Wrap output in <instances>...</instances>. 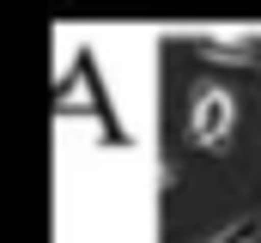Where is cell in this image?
Segmentation results:
<instances>
[{"mask_svg":"<svg viewBox=\"0 0 261 243\" xmlns=\"http://www.w3.org/2000/svg\"><path fill=\"white\" fill-rule=\"evenodd\" d=\"M195 49L206 61H219V67H255V43H249V37H219V31H206V37H195Z\"/></svg>","mask_w":261,"mask_h":243,"instance_id":"7a4b0ae2","label":"cell"},{"mask_svg":"<svg viewBox=\"0 0 261 243\" xmlns=\"http://www.w3.org/2000/svg\"><path fill=\"white\" fill-rule=\"evenodd\" d=\"M231 128H237V98H231L225 85H195V104H189V134H195V146L219 152V146L231 140Z\"/></svg>","mask_w":261,"mask_h":243,"instance_id":"6da1fadb","label":"cell"}]
</instances>
